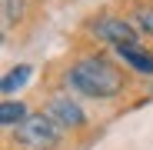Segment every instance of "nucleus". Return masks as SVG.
Segmentation results:
<instances>
[{
  "label": "nucleus",
  "mask_w": 153,
  "mask_h": 150,
  "mask_svg": "<svg viewBox=\"0 0 153 150\" xmlns=\"http://www.w3.org/2000/svg\"><path fill=\"white\" fill-rule=\"evenodd\" d=\"M67 80L73 90H80L87 97H97V100H107V97H117L120 87H123V77H120V70L113 63H107L103 57H87L80 60L70 73H67Z\"/></svg>",
  "instance_id": "obj_1"
},
{
  "label": "nucleus",
  "mask_w": 153,
  "mask_h": 150,
  "mask_svg": "<svg viewBox=\"0 0 153 150\" xmlns=\"http://www.w3.org/2000/svg\"><path fill=\"white\" fill-rule=\"evenodd\" d=\"M17 143L30 147V150H50L60 143V127L47 113H37V117H27L17 127Z\"/></svg>",
  "instance_id": "obj_2"
},
{
  "label": "nucleus",
  "mask_w": 153,
  "mask_h": 150,
  "mask_svg": "<svg viewBox=\"0 0 153 150\" xmlns=\"http://www.w3.org/2000/svg\"><path fill=\"white\" fill-rule=\"evenodd\" d=\"M93 34H97L100 40H107V43H117V47L137 43L133 23H126V20H120V17H103L100 23H93Z\"/></svg>",
  "instance_id": "obj_3"
},
{
  "label": "nucleus",
  "mask_w": 153,
  "mask_h": 150,
  "mask_svg": "<svg viewBox=\"0 0 153 150\" xmlns=\"http://www.w3.org/2000/svg\"><path fill=\"white\" fill-rule=\"evenodd\" d=\"M47 117L57 123V127H80L83 123V110L73 104L70 97H53L47 104Z\"/></svg>",
  "instance_id": "obj_4"
},
{
  "label": "nucleus",
  "mask_w": 153,
  "mask_h": 150,
  "mask_svg": "<svg viewBox=\"0 0 153 150\" xmlns=\"http://www.w3.org/2000/svg\"><path fill=\"white\" fill-rule=\"evenodd\" d=\"M117 54H120L123 63H130L137 73H153V54H150V50L130 43V47H117Z\"/></svg>",
  "instance_id": "obj_5"
},
{
  "label": "nucleus",
  "mask_w": 153,
  "mask_h": 150,
  "mask_svg": "<svg viewBox=\"0 0 153 150\" xmlns=\"http://www.w3.org/2000/svg\"><path fill=\"white\" fill-rule=\"evenodd\" d=\"M23 120H27V107H23L20 100H4V107H0V123H4V127H20Z\"/></svg>",
  "instance_id": "obj_6"
},
{
  "label": "nucleus",
  "mask_w": 153,
  "mask_h": 150,
  "mask_svg": "<svg viewBox=\"0 0 153 150\" xmlns=\"http://www.w3.org/2000/svg\"><path fill=\"white\" fill-rule=\"evenodd\" d=\"M27 80H30V67H27V63H20V67H13V70L7 73V77H4V84H0V90H4V93L10 97L13 90H20V87L27 84Z\"/></svg>",
  "instance_id": "obj_7"
},
{
  "label": "nucleus",
  "mask_w": 153,
  "mask_h": 150,
  "mask_svg": "<svg viewBox=\"0 0 153 150\" xmlns=\"http://www.w3.org/2000/svg\"><path fill=\"white\" fill-rule=\"evenodd\" d=\"M20 13H23V4H20V0H4V23L20 20Z\"/></svg>",
  "instance_id": "obj_8"
},
{
  "label": "nucleus",
  "mask_w": 153,
  "mask_h": 150,
  "mask_svg": "<svg viewBox=\"0 0 153 150\" xmlns=\"http://www.w3.org/2000/svg\"><path fill=\"white\" fill-rule=\"evenodd\" d=\"M140 27L153 37V7H150V10H140Z\"/></svg>",
  "instance_id": "obj_9"
}]
</instances>
